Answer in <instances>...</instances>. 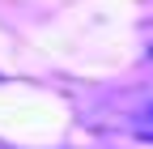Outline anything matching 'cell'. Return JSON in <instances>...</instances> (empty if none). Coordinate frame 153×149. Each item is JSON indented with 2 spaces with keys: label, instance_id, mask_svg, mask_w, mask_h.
Returning a JSON list of instances; mask_svg holds the SVG:
<instances>
[{
  "label": "cell",
  "instance_id": "cell-2",
  "mask_svg": "<svg viewBox=\"0 0 153 149\" xmlns=\"http://www.w3.org/2000/svg\"><path fill=\"white\" fill-rule=\"evenodd\" d=\"M149 64H153V55H149Z\"/></svg>",
  "mask_w": 153,
  "mask_h": 149
},
{
  "label": "cell",
  "instance_id": "cell-1",
  "mask_svg": "<svg viewBox=\"0 0 153 149\" xmlns=\"http://www.w3.org/2000/svg\"><path fill=\"white\" fill-rule=\"evenodd\" d=\"M132 132H136V136H145V141H153V102L145 107V115L136 119V128H132Z\"/></svg>",
  "mask_w": 153,
  "mask_h": 149
}]
</instances>
